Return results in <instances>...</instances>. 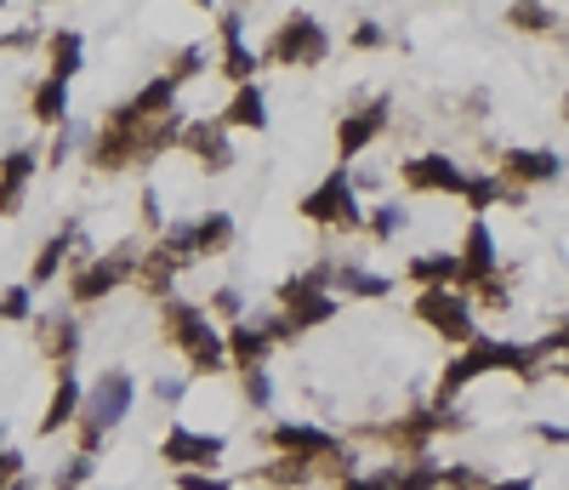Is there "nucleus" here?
I'll list each match as a JSON object with an SVG mask.
<instances>
[{
    "label": "nucleus",
    "mask_w": 569,
    "mask_h": 490,
    "mask_svg": "<svg viewBox=\"0 0 569 490\" xmlns=\"http://www.w3.org/2000/svg\"><path fill=\"white\" fill-rule=\"evenodd\" d=\"M160 325H165V342H172L194 377H222L228 371V342L211 325V314L199 303H183V297H165L160 303Z\"/></svg>",
    "instance_id": "nucleus-1"
},
{
    "label": "nucleus",
    "mask_w": 569,
    "mask_h": 490,
    "mask_svg": "<svg viewBox=\"0 0 569 490\" xmlns=\"http://www.w3.org/2000/svg\"><path fill=\"white\" fill-rule=\"evenodd\" d=\"M484 371H513V377L535 382V377H541V353H535V348H518V342L473 337V342H467V348L450 359V366H445V377H439V411H450V400H456L473 377H484Z\"/></svg>",
    "instance_id": "nucleus-2"
},
{
    "label": "nucleus",
    "mask_w": 569,
    "mask_h": 490,
    "mask_svg": "<svg viewBox=\"0 0 569 490\" xmlns=\"http://www.w3.org/2000/svg\"><path fill=\"white\" fill-rule=\"evenodd\" d=\"M138 263H143V246H138V240H125V246H114V251H103V257H91V263H80V269L69 274V303H75V308H91V303L114 297L125 280H138Z\"/></svg>",
    "instance_id": "nucleus-3"
},
{
    "label": "nucleus",
    "mask_w": 569,
    "mask_h": 490,
    "mask_svg": "<svg viewBox=\"0 0 569 490\" xmlns=\"http://www.w3.org/2000/svg\"><path fill=\"white\" fill-rule=\"evenodd\" d=\"M303 217L319 222V228H342V235H353V228H364V211H359V188H353V172L337 166L319 188L303 194Z\"/></svg>",
    "instance_id": "nucleus-4"
},
{
    "label": "nucleus",
    "mask_w": 569,
    "mask_h": 490,
    "mask_svg": "<svg viewBox=\"0 0 569 490\" xmlns=\"http://www.w3.org/2000/svg\"><path fill=\"white\" fill-rule=\"evenodd\" d=\"M131 405H138V382H131V371H103V377L86 388V405H80L75 428H91V434L109 439L120 422L131 416Z\"/></svg>",
    "instance_id": "nucleus-5"
},
{
    "label": "nucleus",
    "mask_w": 569,
    "mask_h": 490,
    "mask_svg": "<svg viewBox=\"0 0 569 490\" xmlns=\"http://www.w3.org/2000/svg\"><path fill=\"white\" fill-rule=\"evenodd\" d=\"M325 52H330V35H325L308 12H296V18H285L274 35H267L262 63H291V69H303V63H319Z\"/></svg>",
    "instance_id": "nucleus-6"
},
{
    "label": "nucleus",
    "mask_w": 569,
    "mask_h": 490,
    "mask_svg": "<svg viewBox=\"0 0 569 490\" xmlns=\"http://www.w3.org/2000/svg\"><path fill=\"white\" fill-rule=\"evenodd\" d=\"M262 445L280 450V456H303V462H325V456H342L348 445L337 434H325L319 422H274V428H262Z\"/></svg>",
    "instance_id": "nucleus-7"
},
{
    "label": "nucleus",
    "mask_w": 569,
    "mask_h": 490,
    "mask_svg": "<svg viewBox=\"0 0 569 490\" xmlns=\"http://www.w3.org/2000/svg\"><path fill=\"white\" fill-rule=\"evenodd\" d=\"M422 325H433V331H439L445 342H473L479 337V325H473V308H467L461 297H456V291H422V297H416V308H411Z\"/></svg>",
    "instance_id": "nucleus-8"
},
{
    "label": "nucleus",
    "mask_w": 569,
    "mask_h": 490,
    "mask_svg": "<svg viewBox=\"0 0 569 490\" xmlns=\"http://www.w3.org/2000/svg\"><path fill=\"white\" fill-rule=\"evenodd\" d=\"M387 115H393V97H371V104L353 109V115L337 126V154H342V166H348V160H359L364 149H371V143L382 138Z\"/></svg>",
    "instance_id": "nucleus-9"
},
{
    "label": "nucleus",
    "mask_w": 569,
    "mask_h": 490,
    "mask_svg": "<svg viewBox=\"0 0 569 490\" xmlns=\"http://www.w3.org/2000/svg\"><path fill=\"white\" fill-rule=\"evenodd\" d=\"M398 177H405L411 194H467V172L450 154H416V160H405Z\"/></svg>",
    "instance_id": "nucleus-10"
},
{
    "label": "nucleus",
    "mask_w": 569,
    "mask_h": 490,
    "mask_svg": "<svg viewBox=\"0 0 569 490\" xmlns=\"http://www.w3.org/2000/svg\"><path fill=\"white\" fill-rule=\"evenodd\" d=\"M160 456H165V462H172V468H194V473H211V468L222 462V439H217V434H194V428H183V422H177V428L165 434Z\"/></svg>",
    "instance_id": "nucleus-11"
},
{
    "label": "nucleus",
    "mask_w": 569,
    "mask_h": 490,
    "mask_svg": "<svg viewBox=\"0 0 569 490\" xmlns=\"http://www.w3.org/2000/svg\"><path fill=\"white\" fill-rule=\"evenodd\" d=\"M165 240H177L194 263L199 257H217L233 246V217L228 211H211V217H199V222H177V228H165Z\"/></svg>",
    "instance_id": "nucleus-12"
},
{
    "label": "nucleus",
    "mask_w": 569,
    "mask_h": 490,
    "mask_svg": "<svg viewBox=\"0 0 569 490\" xmlns=\"http://www.w3.org/2000/svg\"><path fill=\"white\" fill-rule=\"evenodd\" d=\"M188 263H194V257H188L177 240H165V235H160V240L143 251V263H138V285H143V291H154V297H172V285H177V274H183Z\"/></svg>",
    "instance_id": "nucleus-13"
},
{
    "label": "nucleus",
    "mask_w": 569,
    "mask_h": 490,
    "mask_svg": "<svg viewBox=\"0 0 569 490\" xmlns=\"http://www.w3.org/2000/svg\"><path fill=\"white\" fill-rule=\"evenodd\" d=\"M172 115H177V86L160 75L138 97H125V104L109 115V126H154V120H172Z\"/></svg>",
    "instance_id": "nucleus-14"
},
{
    "label": "nucleus",
    "mask_w": 569,
    "mask_h": 490,
    "mask_svg": "<svg viewBox=\"0 0 569 490\" xmlns=\"http://www.w3.org/2000/svg\"><path fill=\"white\" fill-rule=\"evenodd\" d=\"M29 325H35L41 353L52 359L57 371H69V366H75V353H80V337H86V331H80V319H75V314H35Z\"/></svg>",
    "instance_id": "nucleus-15"
},
{
    "label": "nucleus",
    "mask_w": 569,
    "mask_h": 490,
    "mask_svg": "<svg viewBox=\"0 0 569 490\" xmlns=\"http://www.w3.org/2000/svg\"><path fill=\"white\" fill-rule=\"evenodd\" d=\"M41 172L35 149H7L0 154V217H18L29 200V177Z\"/></svg>",
    "instance_id": "nucleus-16"
},
{
    "label": "nucleus",
    "mask_w": 569,
    "mask_h": 490,
    "mask_svg": "<svg viewBox=\"0 0 569 490\" xmlns=\"http://www.w3.org/2000/svg\"><path fill=\"white\" fill-rule=\"evenodd\" d=\"M177 149H188L206 172H228L233 166V149H228V132L217 120H183V143Z\"/></svg>",
    "instance_id": "nucleus-17"
},
{
    "label": "nucleus",
    "mask_w": 569,
    "mask_h": 490,
    "mask_svg": "<svg viewBox=\"0 0 569 490\" xmlns=\"http://www.w3.org/2000/svg\"><path fill=\"white\" fill-rule=\"evenodd\" d=\"M75 246H80V222H63L57 235H46V246L35 251V269H29V291H41V285H52L57 274H63V263L75 257Z\"/></svg>",
    "instance_id": "nucleus-18"
},
{
    "label": "nucleus",
    "mask_w": 569,
    "mask_h": 490,
    "mask_svg": "<svg viewBox=\"0 0 569 490\" xmlns=\"http://www.w3.org/2000/svg\"><path fill=\"white\" fill-rule=\"evenodd\" d=\"M80 405H86V388H80L75 366H69V371H57L52 400H46V416H41V439H46V434H63L69 422H80Z\"/></svg>",
    "instance_id": "nucleus-19"
},
{
    "label": "nucleus",
    "mask_w": 569,
    "mask_h": 490,
    "mask_svg": "<svg viewBox=\"0 0 569 490\" xmlns=\"http://www.w3.org/2000/svg\"><path fill=\"white\" fill-rule=\"evenodd\" d=\"M222 342H228V366H233V371H245V366H267V353H274V337H267V325H262V319H240V325H228Z\"/></svg>",
    "instance_id": "nucleus-20"
},
{
    "label": "nucleus",
    "mask_w": 569,
    "mask_h": 490,
    "mask_svg": "<svg viewBox=\"0 0 569 490\" xmlns=\"http://www.w3.org/2000/svg\"><path fill=\"white\" fill-rule=\"evenodd\" d=\"M484 280H495V240H490V222L473 217L461 246V285H484Z\"/></svg>",
    "instance_id": "nucleus-21"
},
{
    "label": "nucleus",
    "mask_w": 569,
    "mask_h": 490,
    "mask_svg": "<svg viewBox=\"0 0 569 490\" xmlns=\"http://www.w3.org/2000/svg\"><path fill=\"white\" fill-rule=\"evenodd\" d=\"M222 132H267V104H262V91H256V80L251 86H233V97H228V109H222Z\"/></svg>",
    "instance_id": "nucleus-22"
},
{
    "label": "nucleus",
    "mask_w": 569,
    "mask_h": 490,
    "mask_svg": "<svg viewBox=\"0 0 569 490\" xmlns=\"http://www.w3.org/2000/svg\"><path fill=\"white\" fill-rule=\"evenodd\" d=\"M501 172H507L518 188L552 183V177H558V154H552V149H507V154H501Z\"/></svg>",
    "instance_id": "nucleus-23"
},
{
    "label": "nucleus",
    "mask_w": 569,
    "mask_h": 490,
    "mask_svg": "<svg viewBox=\"0 0 569 490\" xmlns=\"http://www.w3.org/2000/svg\"><path fill=\"white\" fill-rule=\"evenodd\" d=\"M405 280H416L422 291H456V285H461V257H450V251H433V257H411Z\"/></svg>",
    "instance_id": "nucleus-24"
},
{
    "label": "nucleus",
    "mask_w": 569,
    "mask_h": 490,
    "mask_svg": "<svg viewBox=\"0 0 569 490\" xmlns=\"http://www.w3.org/2000/svg\"><path fill=\"white\" fill-rule=\"evenodd\" d=\"M46 52H52V80L69 86L80 75V63H86V41L75 35V29H57V35L46 41Z\"/></svg>",
    "instance_id": "nucleus-25"
},
{
    "label": "nucleus",
    "mask_w": 569,
    "mask_h": 490,
    "mask_svg": "<svg viewBox=\"0 0 569 490\" xmlns=\"http://www.w3.org/2000/svg\"><path fill=\"white\" fill-rule=\"evenodd\" d=\"M251 479H256V484H280V490H296V484L319 479V468H314V462H303V456H280V462H262Z\"/></svg>",
    "instance_id": "nucleus-26"
},
{
    "label": "nucleus",
    "mask_w": 569,
    "mask_h": 490,
    "mask_svg": "<svg viewBox=\"0 0 569 490\" xmlns=\"http://www.w3.org/2000/svg\"><path fill=\"white\" fill-rule=\"evenodd\" d=\"M29 115H35L41 126H63V120H69V86L46 75V80L35 86V104H29Z\"/></svg>",
    "instance_id": "nucleus-27"
},
{
    "label": "nucleus",
    "mask_w": 569,
    "mask_h": 490,
    "mask_svg": "<svg viewBox=\"0 0 569 490\" xmlns=\"http://www.w3.org/2000/svg\"><path fill=\"white\" fill-rule=\"evenodd\" d=\"M337 291H348V297H387L393 280L387 274H371V269H353V263H337V280H330Z\"/></svg>",
    "instance_id": "nucleus-28"
},
{
    "label": "nucleus",
    "mask_w": 569,
    "mask_h": 490,
    "mask_svg": "<svg viewBox=\"0 0 569 490\" xmlns=\"http://www.w3.org/2000/svg\"><path fill=\"white\" fill-rule=\"evenodd\" d=\"M461 200L473 206V211H490L495 200H513V206H518V200H524V188H501L495 177H467V194H461Z\"/></svg>",
    "instance_id": "nucleus-29"
},
{
    "label": "nucleus",
    "mask_w": 569,
    "mask_h": 490,
    "mask_svg": "<svg viewBox=\"0 0 569 490\" xmlns=\"http://www.w3.org/2000/svg\"><path fill=\"white\" fill-rule=\"evenodd\" d=\"M233 377H240V394H245L251 411L274 405V371H267V366H245V371H233Z\"/></svg>",
    "instance_id": "nucleus-30"
},
{
    "label": "nucleus",
    "mask_w": 569,
    "mask_h": 490,
    "mask_svg": "<svg viewBox=\"0 0 569 490\" xmlns=\"http://www.w3.org/2000/svg\"><path fill=\"white\" fill-rule=\"evenodd\" d=\"M256 69H262V57H256V52H245L240 41H228V52H222V75H228L233 86H251V80H256Z\"/></svg>",
    "instance_id": "nucleus-31"
},
{
    "label": "nucleus",
    "mask_w": 569,
    "mask_h": 490,
    "mask_svg": "<svg viewBox=\"0 0 569 490\" xmlns=\"http://www.w3.org/2000/svg\"><path fill=\"white\" fill-rule=\"evenodd\" d=\"M0 319H12V325H29V319H35V291H29V285H12V291H0Z\"/></svg>",
    "instance_id": "nucleus-32"
},
{
    "label": "nucleus",
    "mask_w": 569,
    "mask_h": 490,
    "mask_svg": "<svg viewBox=\"0 0 569 490\" xmlns=\"http://www.w3.org/2000/svg\"><path fill=\"white\" fill-rule=\"evenodd\" d=\"M507 23H513V29H524V35H547V29H552V12H547V7H535V0H518V7L507 12Z\"/></svg>",
    "instance_id": "nucleus-33"
},
{
    "label": "nucleus",
    "mask_w": 569,
    "mask_h": 490,
    "mask_svg": "<svg viewBox=\"0 0 569 490\" xmlns=\"http://www.w3.org/2000/svg\"><path fill=\"white\" fill-rule=\"evenodd\" d=\"M91 473H97V456H69V462L52 473V490H80Z\"/></svg>",
    "instance_id": "nucleus-34"
},
{
    "label": "nucleus",
    "mask_w": 569,
    "mask_h": 490,
    "mask_svg": "<svg viewBox=\"0 0 569 490\" xmlns=\"http://www.w3.org/2000/svg\"><path fill=\"white\" fill-rule=\"evenodd\" d=\"M398 228H405V206H393V200H387V206H376V211H371L364 235H371V240H393Z\"/></svg>",
    "instance_id": "nucleus-35"
},
{
    "label": "nucleus",
    "mask_w": 569,
    "mask_h": 490,
    "mask_svg": "<svg viewBox=\"0 0 569 490\" xmlns=\"http://www.w3.org/2000/svg\"><path fill=\"white\" fill-rule=\"evenodd\" d=\"M194 75H206V57H199V52L188 46V52H177V57H172V69H165V80H172V86H183V80H194Z\"/></svg>",
    "instance_id": "nucleus-36"
},
{
    "label": "nucleus",
    "mask_w": 569,
    "mask_h": 490,
    "mask_svg": "<svg viewBox=\"0 0 569 490\" xmlns=\"http://www.w3.org/2000/svg\"><path fill=\"white\" fill-rule=\"evenodd\" d=\"M211 314H217V319H228V325H240V319H245V297H240L233 285H222L217 297H211Z\"/></svg>",
    "instance_id": "nucleus-37"
},
{
    "label": "nucleus",
    "mask_w": 569,
    "mask_h": 490,
    "mask_svg": "<svg viewBox=\"0 0 569 490\" xmlns=\"http://www.w3.org/2000/svg\"><path fill=\"white\" fill-rule=\"evenodd\" d=\"M439 484L445 490H484V473L479 468H439Z\"/></svg>",
    "instance_id": "nucleus-38"
},
{
    "label": "nucleus",
    "mask_w": 569,
    "mask_h": 490,
    "mask_svg": "<svg viewBox=\"0 0 569 490\" xmlns=\"http://www.w3.org/2000/svg\"><path fill=\"white\" fill-rule=\"evenodd\" d=\"M75 149H80V132H75L69 120H63V126H57V143H52V154H46V166H63V160H69Z\"/></svg>",
    "instance_id": "nucleus-39"
},
{
    "label": "nucleus",
    "mask_w": 569,
    "mask_h": 490,
    "mask_svg": "<svg viewBox=\"0 0 569 490\" xmlns=\"http://www.w3.org/2000/svg\"><path fill=\"white\" fill-rule=\"evenodd\" d=\"M233 479L222 473H194V468H177V490H228Z\"/></svg>",
    "instance_id": "nucleus-40"
},
{
    "label": "nucleus",
    "mask_w": 569,
    "mask_h": 490,
    "mask_svg": "<svg viewBox=\"0 0 569 490\" xmlns=\"http://www.w3.org/2000/svg\"><path fill=\"white\" fill-rule=\"evenodd\" d=\"M183 394H188V382H183V377H160V382H154V400H160L165 411L183 405Z\"/></svg>",
    "instance_id": "nucleus-41"
},
{
    "label": "nucleus",
    "mask_w": 569,
    "mask_h": 490,
    "mask_svg": "<svg viewBox=\"0 0 569 490\" xmlns=\"http://www.w3.org/2000/svg\"><path fill=\"white\" fill-rule=\"evenodd\" d=\"M342 490H393V479H387V468H376V473H353V479H342Z\"/></svg>",
    "instance_id": "nucleus-42"
},
{
    "label": "nucleus",
    "mask_w": 569,
    "mask_h": 490,
    "mask_svg": "<svg viewBox=\"0 0 569 490\" xmlns=\"http://www.w3.org/2000/svg\"><path fill=\"white\" fill-rule=\"evenodd\" d=\"M18 479H23V456L18 450H0V490L18 484Z\"/></svg>",
    "instance_id": "nucleus-43"
},
{
    "label": "nucleus",
    "mask_w": 569,
    "mask_h": 490,
    "mask_svg": "<svg viewBox=\"0 0 569 490\" xmlns=\"http://www.w3.org/2000/svg\"><path fill=\"white\" fill-rule=\"evenodd\" d=\"M382 46V23H353V52H371Z\"/></svg>",
    "instance_id": "nucleus-44"
},
{
    "label": "nucleus",
    "mask_w": 569,
    "mask_h": 490,
    "mask_svg": "<svg viewBox=\"0 0 569 490\" xmlns=\"http://www.w3.org/2000/svg\"><path fill=\"white\" fill-rule=\"evenodd\" d=\"M529 434H535V439H547V445H569V428H558V422H535Z\"/></svg>",
    "instance_id": "nucleus-45"
},
{
    "label": "nucleus",
    "mask_w": 569,
    "mask_h": 490,
    "mask_svg": "<svg viewBox=\"0 0 569 490\" xmlns=\"http://www.w3.org/2000/svg\"><path fill=\"white\" fill-rule=\"evenodd\" d=\"M479 291H484V308H507V285H495V280H484Z\"/></svg>",
    "instance_id": "nucleus-46"
},
{
    "label": "nucleus",
    "mask_w": 569,
    "mask_h": 490,
    "mask_svg": "<svg viewBox=\"0 0 569 490\" xmlns=\"http://www.w3.org/2000/svg\"><path fill=\"white\" fill-rule=\"evenodd\" d=\"M484 490H535V479H501V484H484Z\"/></svg>",
    "instance_id": "nucleus-47"
},
{
    "label": "nucleus",
    "mask_w": 569,
    "mask_h": 490,
    "mask_svg": "<svg viewBox=\"0 0 569 490\" xmlns=\"http://www.w3.org/2000/svg\"><path fill=\"white\" fill-rule=\"evenodd\" d=\"M7 490H35V484H29V473H23V479H18V484H7Z\"/></svg>",
    "instance_id": "nucleus-48"
},
{
    "label": "nucleus",
    "mask_w": 569,
    "mask_h": 490,
    "mask_svg": "<svg viewBox=\"0 0 569 490\" xmlns=\"http://www.w3.org/2000/svg\"><path fill=\"white\" fill-rule=\"evenodd\" d=\"M563 115H569V97H563Z\"/></svg>",
    "instance_id": "nucleus-49"
},
{
    "label": "nucleus",
    "mask_w": 569,
    "mask_h": 490,
    "mask_svg": "<svg viewBox=\"0 0 569 490\" xmlns=\"http://www.w3.org/2000/svg\"><path fill=\"white\" fill-rule=\"evenodd\" d=\"M563 377H569V359H563Z\"/></svg>",
    "instance_id": "nucleus-50"
}]
</instances>
